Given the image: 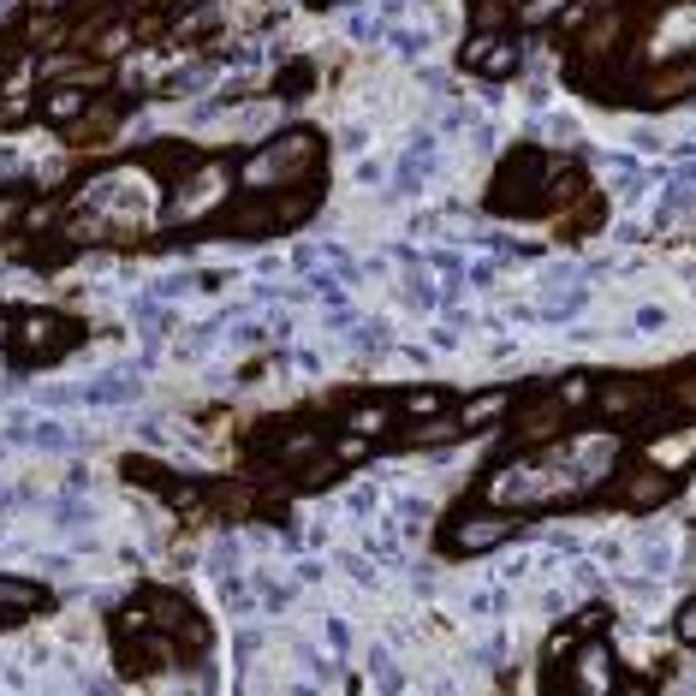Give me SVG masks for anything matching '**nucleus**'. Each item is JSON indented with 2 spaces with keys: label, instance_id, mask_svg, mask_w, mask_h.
I'll return each instance as SVG.
<instances>
[{
  "label": "nucleus",
  "instance_id": "1",
  "mask_svg": "<svg viewBox=\"0 0 696 696\" xmlns=\"http://www.w3.org/2000/svg\"><path fill=\"white\" fill-rule=\"evenodd\" d=\"M678 637L696 643V607H685V614H678Z\"/></svg>",
  "mask_w": 696,
  "mask_h": 696
}]
</instances>
